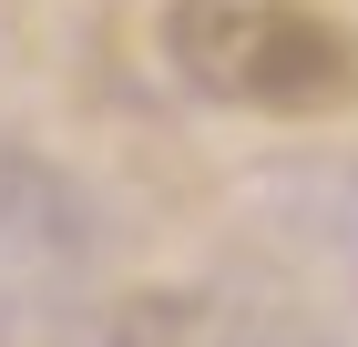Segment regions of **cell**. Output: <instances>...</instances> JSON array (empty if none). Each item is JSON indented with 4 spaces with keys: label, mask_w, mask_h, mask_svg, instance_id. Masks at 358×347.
<instances>
[{
    "label": "cell",
    "mask_w": 358,
    "mask_h": 347,
    "mask_svg": "<svg viewBox=\"0 0 358 347\" xmlns=\"http://www.w3.org/2000/svg\"><path fill=\"white\" fill-rule=\"evenodd\" d=\"M164 61L236 112H328L358 82V41L317 0H174Z\"/></svg>",
    "instance_id": "6da1fadb"
}]
</instances>
